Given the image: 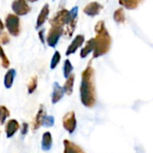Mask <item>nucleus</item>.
Wrapping results in <instances>:
<instances>
[{"instance_id": "nucleus-1", "label": "nucleus", "mask_w": 153, "mask_h": 153, "mask_svg": "<svg viewBox=\"0 0 153 153\" xmlns=\"http://www.w3.org/2000/svg\"><path fill=\"white\" fill-rule=\"evenodd\" d=\"M80 101L88 108H93L97 104V90L95 85V70L91 64L83 70L79 88Z\"/></svg>"}, {"instance_id": "nucleus-2", "label": "nucleus", "mask_w": 153, "mask_h": 153, "mask_svg": "<svg viewBox=\"0 0 153 153\" xmlns=\"http://www.w3.org/2000/svg\"><path fill=\"white\" fill-rule=\"evenodd\" d=\"M95 31L97 33V36L94 38L95 47L93 51V58L97 59L106 54L110 51L112 39L105 28L104 21H99L97 24L95 26Z\"/></svg>"}, {"instance_id": "nucleus-3", "label": "nucleus", "mask_w": 153, "mask_h": 153, "mask_svg": "<svg viewBox=\"0 0 153 153\" xmlns=\"http://www.w3.org/2000/svg\"><path fill=\"white\" fill-rule=\"evenodd\" d=\"M6 26L9 33L13 36H18L21 33L20 20L15 15H8L6 18Z\"/></svg>"}, {"instance_id": "nucleus-4", "label": "nucleus", "mask_w": 153, "mask_h": 153, "mask_svg": "<svg viewBox=\"0 0 153 153\" xmlns=\"http://www.w3.org/2000/svg\"><path fill=\"white\" fill-rule=\"evenodd\" d=\"M62 126L70 134L75 131L76 128V119L74 111H69L64 114L62 118Z\"/></svg>"}, {"instance_id": "nucleus-5", "label": "nucleus", "mask_w": 153, "mask_h": 153, "mask_svg": "<svg viewBox=\"0 0 153 153\" xmlns=\"http://www.w3.org/2000/svg\"><path fill=\"white\" fill-rule=\"evenodd\" d=\"M63 33V28H57V27H51L49 31V33L47 35V44L51 47L54 48L56 47V45L59 42V40L60 38V36Z\"/></svg>"}, {"instance_id": "nucleus-6", "label": "nucleus", "mask_w": 153, "mask_h": 153, "mask_svg": "<svg viewBox=\"0 0 153 153\" xmlns=\"http://www.w3.org/2000/svg\"><path fill=\"white\" fill-rule=\"evenodd\" d=\"M68 16V11L67 10H61L56 14V16L51 20V27H57V28H63V25L67 24Z\"/></svg>"}, {"instance_id": "nucleus-7", "label": "nucleus", "mask_w": 153, "mask_h": 153, "mask_svg": "<svg viewBox=\"0 0 153 153\" xmlns=\"http://www.w3.org/2000/svg\"><path fill=\"white\" fill-rule=\"evenodd\" d=\"M46 110H45V107L43 106V105H41L40 107H39V110L35 115V117L33 118V123H32V129L33 131H36L38 129H40L42 124H43V120L46 116Z\"/></svg>"}, {"instance_id": "nucleus-8", "label": "nucleus", "mask_w": 153, "mask_h": 153, "mask_svg": "<svg viewBox=\"0 0 153 153\" xmlns=\"http://www.w3.org/2000/svg\"><path fill=\"white\" fill-rule=\"evenodd\" d=\"M13 11L18 16H25L30 12V7L27 5L25 0H16L12 5Z\"/></svg>"}, {"instance_id": "nucleus-9", "label": "nucleus", "mask_w": 153, "mask_h": 153, "mask_svg": "<svg viewBox=\"0 0 153 153\" xmlns=\"http://www.w3.org/2000/svg\"><path fill=\"white\" fill-rule=\"evenodd\" d=\"M84 42H85V36L84 35H82V34L76 35L74 38V40L72 41V42L69 44V46L68 47V49L66 51V55L69 56L71 54H74L76 51L79 50V47L82 46Z\"/></svg>"}, {"instance_id": "nucleus-10", "label": "nucleus", "mask_w": 153, "mask_h": 153, "mask_svg": "<svg viewBox=\"0 0 153 153\" xmlns=\"http://www.w3.org/2000/svg\"><path fill=\"white\" fill-rule=\"evenodd\" d=\"M20 129V124L17 120L11 119L7 123H6L5 126V132L8 139L12 138Z\"/></svg>"}, {"instance_id": "nucleus-11", "label": "nucleus", "mask_w": 153, "mask_h": 153, "mask_svg": "<svg viewBox=\"0 0 153 153\" xmlns=\"http://www.w3.org/2000/svg\"><path fill=\"white\" fill-rule=\"evenodd\" d=\"M63 146V153H85L82 148H80L78 144L70 141L69 140H64Z\"/></svg>"}, {"instance_id": "nucleus-12", "label": "nucleus", "mask_w": 153, "mask_h": 153, "mask_svg": "<svg viewBox=\"0 0 153 153\" xmlns=\"http://www.w3.org/2000/svg\"><path fill=\"white\" fill-rule=\"evenodd\" d=\"M64 91L62 87L58 83V82H54L53 86H52V93H51V102L52 104H57L58 102H59L61 100V98L64 96Z\"/></svg>"}, {"instance_id": "nucleus-13", "label": "nucleus", "mask_w": 153, "mask_h": 153, "mask_svg": "<svg viewBox=\"0 0 153 153\" xmlns=\"http://www.w3.org/2000/svg\"><path fill=\"white\" fill-rule=\"evenodd\" d=\"M102 9H103L102 5H100L97 2H92L84 8V13L89 16H95L98 15Z\"/></svg>"}, {"instance_id": "nucleus-14", "label": "nucleus", "mask_w": 153, "mask_h": 153, "mask_svg": "<svg viewBox=\"0 0 153 153\" xmlns=\"http://www.w3.org/2000/svg\"><path fill=\"white\" fill-rule=\"evenodd\" d=\"M52 147V136L50 131H45L42 138V149L49 151Z\"/></svg>"}, {"instance_id": "nucleus-15", "label": "nucleus", "mask_w": 153, "mask_h": 153, "mask_svg": "<svg viewBox=\"0 0 153 153\" xmlns=\"http://www.w3.org/2000/svg\"><path fill=\"white\" fill-rule=\"evenodd\" d=\"M74 83H75V74H71L68 79H66V81L62 87L63 91L66 95L70 96L73 93Z\"/></svg>"}, {"instance_id": "nucleus-16", "label": "nucleus", "mask_w": 153, "mask_h": 153, "mask_svg": "<svg viewBox=\"0 0 153 153\" xmlns=\"http://www.w3.org/2000/svg\"><path fill=\"white\" fill-rule=\"evenodd\" d=\"M16 74V72L14 68H10L7 70V72L5 75V78H4V85H5L6 88L9 89L12 88V86L14 84Z\"/></svg>"}, {"instance_id": "nucleus-17", "label": "nucleus", "mask_w": 153, "mask_h": 153, "mask_svg": "<svg viewBox=\"0 0 153 153\" xmlns=\"http://www.w3.org/2000/svg\"><path fill=\"white\" fill-rule=\"evenodd\" d=\"M143 1L144 0H119V4L129 10H133L136 9Z\"/></svg>"}, {"instance_id": "nucleus-18", "label": "nucleus", "mask_w": 153, "mask_h": 153, "mask_svg": "<svg viewBox=\"0 0 153 153\" xmlns=\"http://www.w3.org/2000/svg\"><path fill=\"white\" fill-rule=\"evenodd\" d=\"M49 12H50V10H49V6H48V5H45V6L42 7V11H41L39 16H38L37 23H36V28H40V27L44 24V22H45L46 19L48 18Z\"/></svg>"}, {"instance_id": "nucleus-19", "label": "nucleus", "mask_w": 153, "mask_h": 153, "mask_svg": "<svg viewBox=\"0 0 153 153\" xmlns=\"http://www.w3.org/2000/svg\"><path fill=\"white\" fill-rule=\"evenodd\" d=\"M94 47H95V42H94V38H92L86 43L84 48H82V50L80 51V57L82 59H85L90 52H93Z\"/></svg>"}, {"instance_id": "nucleus-20", "label": "nucleus", "mask_w": 153, "mask_h": 153, "mask_svg": "<svg viewBox=\"0 0 153 153\" xmlns=\"http://www.w3.org/2000/svg\"><path fill=\"white\" fill-rule=\"evenodd\" d=\"M10 116V111L7 106L0 105V125L6 123L7 119Z\"/></svg>"}, {"instance_id": "nucleus-21", "label": "nucleus", "mask_w": 153, "mask_h": 153, "mask_svg": "<svg viewBox=\"0 0 153 153\" xmlns=\"http://www.w3.org/2000/svg\"><path fill=\"white\" fill-rule=\"evenodd\" d=\"M37 86H38V78L37 76H33L31 78V79L28 82L27 85V92L29 95L33 94L35 92V90L37 89Z\"/></svg>"}, {"instance_id": "nucleus-22", "label": "nucleus", "mask_w": 153, "mask_h": 153, "mask_svg": "<svg viewBox=\"0 0 153 153\" xmlns=\"http://www.w3.org/2000/svg\"><path fill=\"white\" fill-rule=\"evenodd\" d=\"M73 66L69 59H66L63 63V76L65 79H68V76L72 74Z\"/></svg>"}, {"instance_id": "nucleus-23", "label": "nucleus", "mask_w": 153, "mask_h": 153, "mask_svg": "<svg viewBox=\"0 0 153 153\" xmlns=\"http://www.w3.org/2000/svg\"><path fill=\"white\" fill-rule=\"evenodd\" d=\"M114 19L116 23L123 24L125 22V13L123 8H118L114 14Z\"/></svg>"}, {"instance_id": "nucleus-24", "label": "nucleus", "mask_w": 153, "mask_h": 153, "mask_svg": "<svg viewBox=\"0 0 153 153\" xmlns=\"http://www.w3.org/2000/svg\"><path fill=\"white\" fill-rule=\"evenodd\" d=\"M60 59H61L60 53L59 51H55L53 56H52V58H51V66L50 67H51V69H54L58 66V64L60 61Z\"/></svg>"}, {"instance_id": "nucleus-25", "label": "nucleus", "mask_w": 153, "mask_h": 153, "mask_svg": "<svg viewBox=\"0 0 153 153\" xmlns=\"http://www.w3.org/2000/svg\"><path fill=\"white\" fill-rule=\"evenodd\" d=\"M0 58H1V62H2V66L5 68H7L10 65V61L8 59V58L7 57L3 48L1 47V44H0Z\"/></svg>"}, {"instance_id": "nucleus-26", "label": "nucleus", "mask_w": 153, "mask_h": 153, "mask_svg": "<svg viewBox=\"0 0 153 153\" xmlns=\"http://www.w3.org/2000/svg\"><path fill=\"white\" fill-rule=\"evenodd\" d=\"M54 123H55V119L53 116H51V115H46L44 120H43V126L45 127H52L54 125Z\"/></svg>"}, {"instance_id": "nucleus-27", "label": "nucleus", "mask_w": 153, "mask_h": 153, "mask_svg": "<svg viewBox=\"0 0 153 153\" xmlns=\"http://www.w3.org/2000/svg\"><path fill=\"white\" fill-rule=\"evenodd\" d=\"M9 41H10V39H9V37H8V35L7 33H3L0 34V44H1V43L2 44H7V43L9 42Z\"/></svg>"}, {"instance_id": "nucleus-28", "label": "nucleus", "mask_w": 153, "mask_h": 153, "mask_svg": "<svg viewBox=\"0 0 153 153\" xmlns=\"http://www.w3.org/2000/svg\"><path fill=\"white\" fill-rule=\"evenodd\" d=\"M28 131H29V124L27 123H23V124L21 126V134L23 136H25L27 134Z\"/></svg>"}, {"instance_id": "nucleus-29", "label": "nucleus", "mask_w": 153, "mask_h": 153, "mask_svg": "<svg viewBox=\"0 0 153 153\" xmlns=\"http://www.w3.org/2000/svg\"><path fill=\"white\" fill-rule=\"evenodd\" d=\"M39 36H40V40L42 43L45 42V40H44V30H41L39 32Z\"/></svg>"}, {"instance_id": "nucleus-30", "label": "nucleus", "mask_w": 153, "mask_h": 153, "mask_svg": "<svg viewBox=\"0 0 153 153\" xmlns=\"http://www.w3.org/2000/svg\"><path fill=\"white\" fill-rule=\"evenodd\" d=\"M4 29V25H3V23L1 22V20H0V33H1Z\"/></svg>"}, {"instance_id": "nucleus-31", "label": "nucleus", "mask_w": 153, "mask_h": 153, "mask_svg": "<svg viewBox=\"0 0 153 153\" xmlns=\"http://www.w3.org/2000/svg\"><path fill=\"white\" fill-rule=\"evenodd\" d=\"M28 1H30V2H35V1H37V0H28Z\"/></svg>"}]
</instances>
